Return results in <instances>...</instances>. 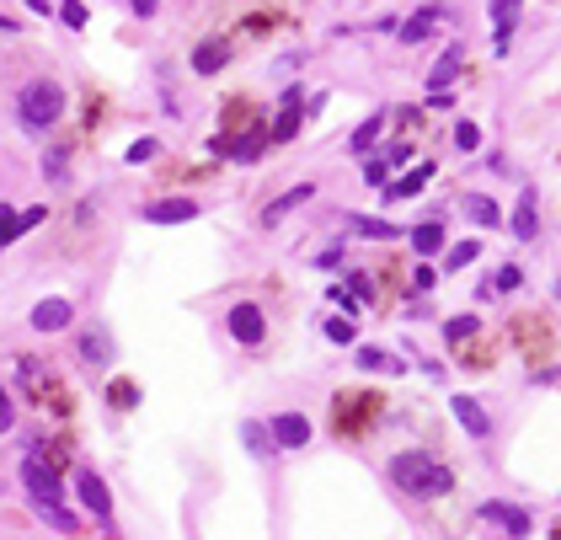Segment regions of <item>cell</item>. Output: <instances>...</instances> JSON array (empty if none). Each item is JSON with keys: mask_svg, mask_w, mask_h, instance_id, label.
Masks as SVG:
<instances>
[{"mask_svg": "<svg viewBox=\"0 0 561 540\" xmlns=\"http://www.w3.org/2000/svg\"><path fill=\"white\" fill-rule=\"evenodd\" d=\"M391 482L401 487V492H412V498H433V492H449V476L433 455H423V450H407V455H391Z\"/></svg>", "mask_w": 561, "mask_h": 540, "instance_id": "cell-1", "label": "cell"}, {"mask_svg": "<svg viewBox=\"0 0 561 540\" xmlns=\"http://www.w3.org/2000/svg\"><path fill=\"white\" fill-rule=\"evenodd\" d=\"M22 123L27 129H49V123L65 113V91L49 86V81H33V86H22Z\"/></svg>", "mask_w": 561, "mask_h": 540, "instance_id": "cell-2", "label": "cell"}, {"mask_svg": "<svg viewBox=\"0 0 561 540\" xmlns=\"http://www.w3.org/2000/svg\"><path fill=\"white\" fill-rule=\"evenodd\" d=\"M230 332H236V343L262 348V337H268V321H262V311H257L252 300H241L236 311H230Z\"/></svg>", "mask_w": 561, "mask_h": 540, "instance_id": "cell-3", "label": "cell"}, {"mask_svg": "<svg viewBox=\"0 0 561 540\" xmlns=\"http://www.w3.org/2000/svg\"><path fill=\"white\" fill-rule=\"evenodd\" d=\"M22 476H27V487H33V498H38L43 508H59V476L43 466V460H27Z\"/></svg>", "mask_w": 561, "mask_h": 540, "instance_id": "cell-4", "label": "cell"}, {"mask_svg": "<svg viewBox=\"0 0 561 540\" xmlns=\"http://www.w3.org/2000/svg\"><path fill=\"white\" fill-rule=\"evenodd\" d=\"M81 503H86L97 519H113V498H107V482H102L97 471H86V476H81Z\"/></svg>", "mask_w": 561, "mask_h": 540, "instance_id": "cell-5", "label": "cell"}, {"mask_svg": "<svg viewBox=\"0 0 561 540\" xmlns=\"http://www.w3.org/2000/svg\"><path fill=\"white\" fill-rule=\"evenodd\" d=\"M273 439L284 444V450H300V444L310 439V423L300 418V412H284V418H273Z\"/></svg>", "mask_w": 561, "mask_h": 540, "instance_id": "cell-6", "label": "cell"}, {"mask_svg": "<svg viewBox=\"0 0 561 540\" xmlns=\"http://www.w3.org/2000/svg\"><path fill=\"white\" fill-rule=\"evenodd\" d=\"M310 193H316V188H310V182H300V188H289V193H278V198H273V204H268V209H262V225H273V220H284V214H289V209H300V204H310Z\"/></svg>", "mask_w": 561, "mask_h": 540, "instance_id": "cell-7", "label": "cell"}, {"mask_svg": "<svg viewBox=\"0 0 561 540\" xmlns=\"http://www.w3.org/2000/svg\"><path fill=\"white\" fill-rule=\"evenodd\" d=\"M193 204H187V198H161V204H150L145 209V220H155V225H182V220H193Z\"/></svg>", "mask_w": 561, "mask_h": 540, "instance_id": "cell-8", "label": "cell"}, {"mask_svg": "<svg viewBox=\"0 0 561 540\" xmlns=\"http://www.w3.org/2000/svg\"><path fill=\"white\" fill-rule=\"evenodd\" d=\"M43 214H49V209H22V214L0 209V246H6V241H17L22 230H33V225L43 220Z\"/></svg>", "mask_w": 561, "mask_h": 540, "instance_id": "cell-9", "label": "cell"}, {"mask_svg": "<svg viewBox=\"0 0 561 540\" xmlns=\"http://www.w3.org/2000/svg\"><path fill=\"white\" fill-rule=\"evenodd\" d=\"M33 327H38V332H59V327H70V305H65V300H43L38 311H33Z\"/></svg>", "mask_w": 561, "mask_h": 540, "instance_id": "cell-10", "label": "cell"}, {"mask_svg": "<svg viewBox=\"0 0 561 540\" xmlns=\"http://www.w3.org/2000/svg\"><path fill=\"white\" fill-rule=\"evenodd\" d=\"M428 177H433V161H423V166H412L401 182H385V193L391 198H412V193H423L428 188Z\"/></svg>", "mask_w": 561, "mask_h": 540, "instance_id": "cell-11", "label": "cell"}, {"mask_svg": "<svg viewBox=\"0 0 561 540\" xmlns=\"http://www.w3.org/2000/svg\"><path fill=\"white\" fill-rule=\"evenodd\" d=\"M455 418L465 423V434H476V439H487V434H492V428H487V412H481L471 396H455Z\"/></svg>", "mask_w": 561, "mask_h": 540, "instance_id": "cell-12", "label": "cell"}, {"mask_svg": "<svg viewBox=\"0 0 561 540\" xmlns=\"http://www.w3.org/2000/svg\"><path fill=\"white\" fill-rule=\"evenodd\" d=\"M439 17H444V6H423L407 27H401V43H423V38L433 33V22H439Z\"/></svg>", "mask_w": 561, "mask_h": 540, "instance_id": "cell-13", "label": "cell"}, {"mask_svg": "<svg viewBox=\"0 0 561 540\" xmlns=\"http://www.w3.org/2000/svg\"><path fill=\"white\" fill-rule=\"evenodd\" d=\"M481 514H487L492 524H503L508 535H524V530H529V514H524V508H503V503H487V508H481Z\"/></svg>", "mask_w": 561, "mask_h": 540, "instance_id": "cell-14", "label": "cell"}, {"mask_svg": "<svg viewBox=\"0 0 561 540\" xmlns=\"http://www.w3.org/2000/svg\"><path fill=\"white\" fill-rule=\"evenodd\" d=\"M460 43H449V49H444V59H439V65H433V75H428V86H439V97H444V86L449 81H455V70H460Z\"/></svg>", "mask_w": 561, "mask_h": 540, "instance_id": "cell-15", "label": "cell"}, {"mask_svg": "<svg viewBox=\"0 0 561 540\" xmlns=\"http://www.w3.org/2000/svg\"><path fill=\"white\" fill-rule=\"evenodd\" d=\"M294 129H300V86L284 91V113H278V129L273 134H278V140H289Z\"/></svg>", "mask_w": 561, "mask_h": 540, "instance_id": "cell-16", "label": "cell"}, {"mask_svg": "<svg viewBox=\"0 0 561 540\" xmlns=\"http://www.w3.org/2000/svg\"><path fill=\"white\" fill-rule=\"evenodd\" d=\"M412 246H417V257H433V252L444 246V225H439V220L417 225V230H412Z\"/></svg>", "mask_w": 561, "mask_h": 540, "instance_id": "cell-17", "label": "cell"}, {"mask_svg": "<svg viewBox=\"0 0 561 540\" xmlns=\"http://www.w3.org/2000/svg\"><path fill=\"white\" fill-rule=\"evenodd\" d=\"M513 236H519V241L535 236V188H524V198H519V214H513Z\"/></svg>", "mask_w": 561, "mask_h": 540, "instance_id": "cell-18", "label": "cell"}, {"mask_svg": "<svg viewBox=\"0 0 561 540\" xmlns=\"http://www.w3.org/2000/svg\"><path fill=\"white\" fill-rule=\"evenodd\" d=\"M513 11H519V0H492V17H497V49H508V38H513Z\"/></svg>", "mask_w": 561, "mask_h": 540, "instance_id": "cell-19", "label": "cell"}, {"mask_svg": "<svg viewBox=\"0 0 561 540\" xmlns=\"http://www.w3.org/2000/svg\"><path fill=\"white\" fill-rule=\"evenodd\" d=\"M358 369H385V375H401V359H391V353H380V348H358Z\"/></svg>", "mask_w": 561, "mask_h": 540, "instance_id": "cell-20", "label": "cell"}, {"mask_svg": "<svg viewBox=\"0 0 561 540\" xmlns=\"http://www.w3.org/2000/svg\"><path fill=\"white\" fill-rule=\"evenodd\" d=\"M220 65H225V43H204V49L193 54V70H198V75H214Z\"/></svg>", "mask_w": 561, "mask_h": 540, "instance_id": "cell-21", "label": "cell"}, {"mask_svg": "<svg viewBox=\"0 0 561 540\" xmlns=\"http://www.w3.org/2000/svg\"><path fill=\"white\" fill-rule=\"evenodd\" d=\"M225 150H230L236 161H257V156H262V129L246 134V140H236V145H225Z\"/></svg>", "mask_w": 561, "mask_h": 540, "instance_id": "cell-22", "label": "cell"}, {"mask_svg": "<svg viewBox=\"0 0 561 540\" xmlns=\"http://www.w3.org/2000/svg\"><path fill=\"white\" fill-rule=\"evenodd\" d=\"M358 236H374V241H396V225H385V220H353Z\"/></svg>", "mask_w": 561, "mask_h": 540, "instance_id": "cell-23", "label": "cell"}, {"mask_svg": "<svg viewBox=\"0 0 561 540\" xmlns=\"http://www.w3.org/2000/svg\"><path fill=\"white\" fill-rule=\"evenodd\" d=\"M476 327H481L476 316H455V321H444V337H449V343H460V337H476Z\"/></svg>", "mask_w": 561, "mask_h": 540, "instance_id": "cell-24", "label": "cell"}, {"mask_svg": "<svg viewBox=\"0 0 561 540\" xmlns=\"http://www.w3.org/2000/svg\"><path fill=\"white\" fill-rule=\"evenodd\" d=\"M471 220L476 225H497V204H492V198H471Z\"/></svg>", "mask_w": 561, "mask_h": 540, "instance_id": "cell-25", "label": "cell"}, {"mask_svg": "<svg viewBox=\"0 0 561 540\" xmlns=\"http://www.w3.org/2000/svg\"><path fill=\"white\" fill-rule=\"evenodd\" d=\"M481 257V246L476 241H465V246H455V252H449L444 262H449V268H465V262H476Z\"/></svg>", "mask_w": 561, "mask_h": 540, "instance_id": "cell-26", "label": "cell"}, {"mask_svg": "<svg viewBox=\"0 0 561 540\" xmlns=\"http://www.w3.org/2000/svg\"><path fill=\"white\" fill-rule=\"evenodd\" d=\"M81 359H86V364H107V343H102V337H86V343H81Z\"/></svg>", "mask_w": 561, "mask_h": 540, "instance_id": "cell-27", "label": "cell"}, {"mask_svg": "<svg viewBox=\"0 0 561 540\" xmlns=\"http://www.w3.org/2000/svg\"><path fill=\"white\" fill-rule=\"evenodd\" d=\"M326 337H332V343H353L358 332H353V321H342V316H337V321H326Z\"/></svg>", "mask_w": 561, "mask_h": 540, "instance_id": "cell-28", "label": "cell"}, {"mask_svg": "<svg viewBox=\"0 0 561 540\" xmlns=\"http://www.w3.org/2000/svg\"><path fill=\"white\" fill-rule=\"evenodd\" d=\"M455 145H460V150H476V145H481V129H476V123H460V129H455Z\"/></svg>", "mask_w": 561, "mask_h": 540, "instance_id": "cell-29", "label": "cell"}, {"mask_svg": "<svg viewBox=\"0 0 561 540\" xmlns=\"http://www.w3.org/2000/svg\"><path fill=\"white\" fill-rule=\"evenodd\" d=\"M374 134H380V118H369L364 129L353 134V150H369V145H374Z\"/></svg>", "mask_w": 561, "mask_h": 540, "instance_id": "cell-30", "label": "cell"}, {"mask_svg": "<svg viewBox=\"0 0 561 540\" xmlns=\"http://www.w3.org/2000/svg\"><path fill=\"white\" fill-rule=\"evenodd\" d=\"M59 17H65V27H86V6H81V0H70V6L59 11Z\"/></svg>", "mask_w": 561, "mask_h": 540, "instance_id": "cell-31", "label": "cell"}, {"mask_svg": "<svg viewBox=\"0 0 561 540\" xmlns=\"http://www.w3.org/2000/svg\"><path fill=\"white\" fill-rule=\"evenodd\" d=\"M113 401H118V407H129V401H139V391L129 380H113Z\"/></svg>", "mask_w": 561, "mask_h": 540, "instance_id": "cell-32", "label": "cell"}, {"mask_svg": "<svg viewBox=\"0 0 561 540\" xmlns=\"http://www.w3.org/2000/svg\"><path fill=\"white\" fill-rule=\"evenodd\" d=\"M348 289H353L358 300H369V295H374V284L364 279V273H348Z\"/></svg>", "mask_w": 561, "mask_h": 540, "instance_id": "cell-33", "label": "cell"}, {"mask_svg": "<svg viewBox=\"0 0 561 540\" xmlns=\"http://www.w3.org/2000/svg\"><path fill=\"white\" fill-rule=\"evenodd\" d=\"M385 172H391V161H369V172H364V177L374 182V188H385Z\"/></svg>", "mask_w": 561, "mask_h": 540, "instance_id": "cell-34", "label": "cell"}, {"mask_svg": "<svg viewBox=\"0 0 561 540\" xmlns=\"http://www.w3.org/2000/svg\"><path fill=\"white\" fill-rule=\"evenodd\" d=\"M155 156V140H139L134 150H129V161H150Z\"/></svg>", "mask_w": 561, "mask_h": 540, "instance_id": "cell-35", "label": "cell"}, {"mask_svg": "<svg viewBox=\"0 0 561 540\" xmlns=\"http://www.w3.org/2000/svg\"><path fill=\"white\" fill-rule=\"evenodd\" d=\"M497 289H519V268H503V273H497Z\"/></svg>", "mask_w": 561, "mask_h": 540, "instance_id": "cell-36", "label": "cell"}, {"mask_svg": "<svg viewBox=\"0 0 561 540\" xmlns=\"http://www.w3.org/2000/svg\"><path fill=\"white\" fill-rule=\"evenodd\" d=\"M11 428V401H6V385H0V434Z\"/></svg>", "mask_w": 561, "mask_h": 540, "instance_id": "cell-37", "label": "cell"}, {"mask_svg": "<svg viewBox=\"0 0 561 540\" xmlns=\"http://www.w3.org/2000/svg\"><path fill=\"white\" fill-rule=\"evenodd\" d=\"M134 11H139V17H150V11H155V0H134Z\"/></svg>", "mask_w": 561, "mask_h": 540, "instance_id": "cell-38", "label": "cell"}]
</instances>
